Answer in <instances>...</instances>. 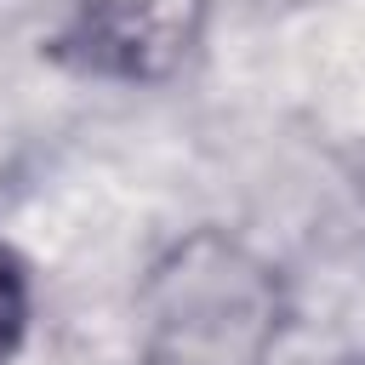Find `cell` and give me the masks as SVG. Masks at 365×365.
Listing matches in <instances>:
<instances>
[{
	"instance_id": "obj_1",
	"label": "cell",
	"mask_w": 365,
	"mask_h": 365,
	"mask_svg": "<svg viewBox=\"0 0 365 365\" xmlns=\"http://www.w3.org/2000/svg\"><path fill=\"white\" fill-rule=\"evenodd\" d=\"M148 308L171 365H245L274 331V279L245 251L200 234L154 274Z\"/></svg>"
},
{
	"instance_id": "obj_2",
	"label": "cell",
	"mask_w": 365,
	"mask_h": 365,
	"mask_svg": "<svg viewBox=\"0 0 365 365\" xmlns=\"http://www.w3.org/2000/svg\"><path fill=\"white\" fill-rule=\"evenodd\" d=\"M200 17L205 0H80L51 57L103 80H165L188 57Z\"/></svg>"
},
{
	"instance_id": "obj_3",
	"label": "cell",
	"mask_w": 365,
	"mask_h": 365,
	"mask_svg": "<svg viewBox=\"0 0 365 365\" xmlns=\"http://www.w3.org/2000/svg\"><path fill=\"white\" fill-rule=\"evenodd\" d=\"M23 325H29V279H23V262L0 245V365L17 354Z\"/></svg>"
}]
</instances>
